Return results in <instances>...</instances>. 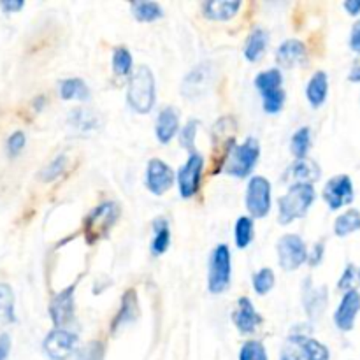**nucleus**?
I'll use <instances>...</instances> for the list:
<instances>
[{"instance_id": "f257e3e1", "label": "nucleus", "mask_w": 360, "mask_h": 360, "mask_svg": "<svg viewBox=\"0 0 360 360\" xmlns=\"http://www.w3.org/2000/svg\"><path fill=\"white\" fill-rule=\"evenodd\" d=\"M155 76L150 67L139 65L130 76L129 88H127V102L130 108L139 115H148L155 105Z\"/></svg>"}, {"instance_id": "f03ea898", "label": "nucleus", "mask_w": 360, "mask_h": 360, "mask_svg": "<svg viewBox=\"0 0 360 360\" xmlns=\"http://www.w3.org/2000/svg\"><path fill=\"white\" fill-rule=\"evenodd\" d=\"M118 218L120 206L112 200H108V202H102L97 207H94L88 213V217L84 218L83 225V236L88 245H95V243L108 238Z\"/></svg>"}, {"instance_id": "7ed1b4c3", "label": "nucleus", "mask_w": 360, "mask_h": 360, "mask_svg": "<svg viewBox=\"0 0 360 360\" xmlns=\"http://www.w3.org/2000/svg\"><path fill=\"white\" fill-rule=\"evenodd\" d=\"M315 186L313 185H302V183H294L288 188V192L278 200V207H280V224L287 225L290 221L302 218L311 204L315 202Z\"/></svg>"}, {"instance_id": "20e7f679", "label": "nucleus", "mask_w": 360, "mask_h": 360, "mask_svg": "<svg viewBox=\"0 0 360 360\" xmlns=\"http://www.w3.org/2000/svg\"><path fill=\"white\" fill-rule=\"evenodd\" d=\"M257 90L262 95V108L269 115H276L285 104L287 94L283 90V74L278 69H267L255 77Z\"/></svg>"}, {"instance_id": "39448f33", "label": "nucleus", "mask_w": 360, "mask_h": 360, "mask_svg": "<svg viewBox=\"0 0 360 360\" xmlns=\"http://www.w3.org/2000/svg\"><path fill=\"white\" fill-rule=\"evenodd\" d=\"M260 157V144L255 137H248L243 144H236L225 160L221 172L236 176V178H246L255 167Z\"/></svg>"}, {"instance_id": "423d86ee", "label": "nucleus", "mask_w": 360, "mask_h": 360, "mask_svg": "<svg viewBox=\"0 0 360 360\" xmlns=\"http://www.w3.org/2000/svg\"><path fill=\"white\" fill-rule=\"evenodd\" d=\"M236 132H238V127H236L232 116H224L213 125V130H211V139H213V174H218L224 169L229 153L236 146Z\"/></svg>"}, {"instance_id": "0eeeda50", "label": "nucleus", "mask_w": 360, "mask_h": 360, "mask_svg": "<svg viewBox=\"0 0 360 360\" xmlns=\"http://www.w3.org/2000/svg\"><path fill=\"white\" fill-rule=\"evenodd\" d=\"M280 360H329V348L302 334H292L281 348Z\"/></svg>"}, {"instance_id": "6e6552de", "label": "nucleus", "mask_w": 360, "mask_h": 360, "mask_svg": "<svg viewBox=\"0 0 360 360\" xmlns=\"http://www.w3.org/2000/svg\"><path fill=\"white\" fill-rule=\"evenodd\" d=\"M232 260L227 245H218L210 257L207 267V290L211 294H221L231 285Z\"/></svg>"}, {"instance_id": "1a4fd4ad", "label": "nucleus", "mask_w": 360, "mask_h": 360, "mask_svg": "<svg viewBox=\"0 0 360 360\" xmlns=\"http://www.w3.org/2000/svg\"><path fill=\"white\" fill-rule=\"evenodd\" d=\"M278 262L283 271H295L308 262V248L297 234H285L276 245Z\"/></svg>"}, {"instance_id": "9d476101", "label": "nucleus", "mask_w": 360, "mask_h": 360, "mask_svg": "<svg viewBox=\"0 0 360 360\" xmlns=\"http://www.w3.org/2000/svg\"><path fill=\"white\" fill-rule=\"evenodd\" d=\"M246 210L252 218H264L271 211V183L264 176H253L246 186Z\"/></svg>"}, {"instance_id": "9b49d317", "label": "nucleus", "mask_w": 360, "mask_h": 360, "mask_svg": "<svg viewBox=\"0 0 360 360\" xmlns=\"http://www.w3.org/2000/svg\"><path fill=\"white\" fill-rule=\"evenodd\" d=\"M204 169V157L197 151H192L188 155V160L185 162L181 169L178 171V188L179 195L183 199H190L199 192L200 178H202Z\"/></svg>"}, {"instance_id": "f8f14e48", "label": "nucleus", "mask_w": 360, "mask_h": 360, "mask_svg": "<svg viewBox=\"0 0 360 360\" xmlns=\"http://www.w3.org/2000/svg\"><path fill=\"white\" fill-rule=\"evenodd\" d=\"M77 336L67 329H53L42 341V350L49 360H69L76 352Z\"/></svg>"}, {"instance_id": "ddd939ff", "label": "nucleus", "mask_w": 360, "mask_h": 360, "mask_svg": "<svg viewBox=\"0 0 360 360\" xmlns=\"http://www.w3.org/2000/svg\"><path fill=\"white\" fill-rule=\"evenodd\" d=\"M213 76L214 70L210 62L199 63V65H195L188 74H186L179 91H181L183 97L188 98V101L200 98L202 95H206L207 88L213 83Z\"/></svg>"}, {"instance_id": "4468645a", "label": "nucleus", "mask_w": 360, "mask_h": 360, "mask_svg": "<svg viewBox=\"0 0 360 360\" xmlns=\"http://www.w3.org/2000/svg\"><path fill=\"white\" fill-rule=\"evenodd\" d=\"M322 197L327 202V206L333 211H338L341 210V207L348 206L355 197L354 183H352L350 176L340 174L330 178L329 181H327V185L323 186Z\"/></svg>"}, {"instance_id": "2eb2a0df", "label": "nucleus", "mask_w": 360, "mask_h": 360, "mask_svg": "<svg viewBox=\"0 0 360 360\" xmlns=\"http://www.w3.org/2000/svg\"><path fill=\"white\" fill-rule=\"evenodd\" d=\"M77 281L63 288L56 295H53L49 302V316L53 320L55 329H63L69 326L74 319V292H76Z\"/></svg>"}, {"instance_id": "dca6fc26", "label": "nucleus", "mask_w": 360, "mask_h": 360, "mask_svg": "<svg viewBox=\"0 0 360 360\" xmlns=\"http://www.w3.org/2000/svg\"><path fill=\"white\" fill-rule=\"evenodd\" d=\"M174 183V172L160 158H151L146 167V188L153 195H164Z\"/></svg>"}, {"instance_id": "f3484780", "label": "nucleus", "mask_w": 360, "mask_h": 360, "mask_svg": "<svg viewBox=\"0 0 360 360\" xmlns=\"http://www.w3.org/2000/svg\"><path fill=\"white\" fill-rule=\"evenodd\" d=\"M360 313V294L355 288L348 290L341 299L340 306H338L336 313H334V323L340 330L348 333L354 329L355 320H357Z\"/></svg>"}, {"instance_id": "a211bd4d", "label": "nucleus", "mask_w": 360, "mask_h": 360, "mask_svg": "<svg viewBox=\"0 0 360 360\" xmlns=\"http://www.w3.org/2000/svg\"><path fill=\"white\" fill-rule=\"evenodd\" d=\"M232 322L241 334H252L264 322V319L262 315H259V311L248 297H239L234 313H232Z\"/></svg>"}, {"instance_id": "6ab92c4d", "label": "nucleus", "mask_w": 360, "mask_h": 360, "mask_svg": "<svg viewBox=\"0 0 360 360\" xmlns=\"http://www.w3.org/2000/svg\"><path fill=\"white\" fill-rule=\"evenodd\" d=\"M327 287H313L311 278L304 280V287H302V304H304L306 315L309 320H316L323 315L327 308Z\"/></svg>"}, {"instance_id": "aec40b11", "label": "nucleus", "mask_w": 360, "mask_h": 360, "mask_svg": "<svg viewBox=\"0 0 360 360\" xmlns=\"http://www.w3.org/2000/svg\"><path fill=\"white\" fill-rule=\"evenodd\" d=\"M306 60V46L299 39H288L278 48L276 63L283 69H292Z\"/></svg>"}, {"instance_id": "412c9836", "label": "nucleus", "mask_w": 360, "mask_h": 360, "mask_svg": "<svg viewBox=\"0 0 360 360\" xmlns=\"http://www.w3.org/2000/svg\"><path fill=\"white\" fill-rule=\"evenodd\" d=\"M179 130V116L178 111H176L172 105H167V108L162 109L158 112L157 125H155V132H157L158 141L162 144H167L172 137L178 134Z\"/></svg>"}, {"instance_id": "4be33fe9", "label": "nucleus", "mask_w": 360, "mask_h": 360, "mask_svg": "<svg viewBox=\"0 0 360 360\" xmlns=\"http://www.w3.org/2000/svg\"><path fill=\"white\" fill-rule=\"evenodd\" d=\"M137 316H139V299H137L136 290H132V288H130V290H127L125 294H123L122 304H120L118 315H116L115 320H112L111 330L112 333H116L120 327L134 322Z\"/></svg>"}, {"instance_id": "5701e85b", "label": "nucleus", "mask_w": 360, "mask_h": 360, "mask_svg": "<svg viewBox=\"0 0 360 360\" xmlns=\"http://www.w3.org/2000/svg\"><path fill=\"white\" fill-rule=\"evenodd\" d=\"M241 9V0H211L202 4L204 16L214 21H227Z\"/></svg>"}, {"instance_id": "b1692460", "label": "nucleus", "mask_w": 360, "mask_h": 360, "mask_svg": "<svg viewBox=\"0 0 360 360\" xmlns=\"http://www.w3.org/2000/svg\"><path fill=\"white\" fill-rule=\"evenodd\" d=\"M320 174L322 172H320L319 164L309 160V158L295 160L287 171V176H290L295 183H302V185H313L320 178Z\"/></svg>"}, {"instance_id": "393cba45", "label": "nucleus", "mask_w": 360, "mask_h": 360, "mask_svg": "<svg viewBox=\"0 0 360 360\" xmlns=\"http://www.w3.org/2000/svg\"><path fill=\"white\" fill-rule=\"evenodd\" d=\"M327 94H329V77L323 70H319L311 76L306 86V97L313 108H320L326 102Z\"/></svg>"}, {"instance_id": "a878e982", "label": "nucleus", "mask_w": 360, "mask_h": 360, "mask_svg": "<svg viewBox=\"0 0 360 360\" xmlns=\"http://www.w3.org/2000/svg\"><path fill=\"white\" fill-rule=\"evenodd\" d=\"M151 229H153V239H151L150 250L155 257L164 255L169 250V245H171V229H169V221L165 218L158 217L155 218L153 224H151Z\"/></svg>"}, {"instance_id": "bb28decb", "label": "nucleus", "mask_w": 360, "mask_h": 360, "mask_svg": "<svg viewBox=\"0 0 360 360\" xmlns=\"http://www.w3.org/2000/svg\"><path fill=\"white\" fill-rule=\"evenodd\" d=\"M267 32L264 28H255L252 34L248 35L245 44V56L248 62H257L267 48Z\"/></svg>"}, {"instance_id": "cd10ccee", "label": "nucleus", "mask_w": 360, "mask_h": 360, "mask_svg": "<svg viewBox=\"0 0 360 360\" xmlns=\"http://www.w3.org/2000/svg\"><path fill=\"white\" fill-rule=\"evenodd\" d=\"M69 122L74 129L81 130V132H90L101 127V116L88 109H72L69 116Z\"/></svg>"}, {"instance_id": "c85d7f7f", "label": "nucleus", "mask_w": 360, "mask_h": 360, "mask_svg": "<svg viewBox=\"0 0 360 360\" xmlns=\"http://www.w3.org/2000/svg\"><path fill=\"white\" fill-rule=\"evenodd\" d=\"M60 97L63 101H72V98L88 101L90 90H88L86 83L83 79H79V77H70V79H63L60 83Z\"/></svg>"}, {"instance_id": "c756f323", "label": "nucleus", "mask_w": 360, "mask_h": 360, "mask_svg": "<svg viewBox=\"0 0 360 360\" xmlns=\"http://www.w3.org/2000/svg\"><path fill=\"white\" fill-rule=\"evenodd\" d=\"M360 231V211L359 210H348L343 214L336 218L334 221V234L338 238H345L354 232Z\"/></svg>"}, {"instance_id": "7c9ffc66", "label": "nucleus", "mask_w": 360, "mask_h": 360, "mask_svg": "<svg viewBox=\"0 0 360 360\" xmlns=\"http://www.w3.org/2000/svg\"><path fill=\"white\" fill-rule=\"evenodd\" d=\"M14 322V292L7 283H0V326H11Z\"/></svg>"}, {"instance_id": "2f4dec72", "label": "nucleus", "mask_w": 360, "mask_h": 360, "mask_svg": "<svg viewBox=\"0 0 360 360\" xmlns=\"http://www.w3.org/2000/svg\"><path fill=\"white\" fill-rule=\"evenodd\" d=\"M134 18L137 21H157L164 18V9L158 2H146V0H137L130 6Z\"/></svg>"}, {"instance_id": "473e14b6", "label": "nucleus", "mask_w": 360, "mask_h": 360, "mask_svg": "<svg viewBox=\"0 0 360 360\" xmlns=\"http://www.w3.org/2000/svg\"><path fill=\"white\" fill-rule=\"evenodd\" d=\"M311 148V130L308 127H302L292 136L290 139V151L297 160L308 157V151Z\"/></svg>"}, {"instance_id": "72a5a7b5", "label": "nucleus", "mask_w": 360, "mask_h": 360, "mask_svg": "<svg viewBox=\"0 0 360 360\" xmlns=\"http://www.w3.org/2000/svg\"><path fill=\"white\" fill-rule=\"evenodd\" d=\"M234 239L238 248H246L253 241V220L250 217H241L236 221Z\"/></svg>"}, {"instance_id": "f704fd0d", "label": "nucleus", "mask_w": 360, "mask_h": 360, "mask_svg": "<svg viewBox=\"0 0 360 360\" xmlns=\"http://www.w3.org/2000/svg\"><path fill=\"white\" fill-rule=\"evenodd\" d=\"M132 55L125 46H118L112 51V70L116 76H127L132 70Z\"/></svg>"}, {"instance_id": "c9c22d12", "label": "nucleus", "mask_w": 360, "mask_h": 360, "mask_svg": "<svg viewBox=\"0 0 360 360\" xmlns=\"http://www.w3.org/2000/svg\"><path fill=\"white\" fill-rule=\"evenodd\" d=\"M274 287V273L269 267H264L259 273L253 274V288L259 295H266Z\"/></svg>"}, {"instance_id": "e433bc0d", "label": "nucleus", "mask_w": 360, "mask_h": 360, "mask_svg": "<svg viewBox=\"0 0 360 360\" xmlns=\"http://www.w3.org/2000/svg\"><path fill=\"white\" fill-rule=\"evenodd\" d=\"M239 360H269L267 359L266 347L260 341L250 340L243 345L239 352Z\"/></svg>"}, {"instance_id": "4c0bfd02", "label": "nucleus", "mask_w": 360, "mask_h": 360, "mask_svg": "<svg viewBox=\"0 0 360 360\" xmlns=\"http://www.w3.org/2000/svg\"><path fill=\"white\" fill-rule=\"evenodd\" d=\"M65 167H67V157L65 155H58V157L53 158V160L49 162L44 169H42L41 179L46 183L55 181L60 174H63Z\"/></svg>"}, {"instance_id": "58836bf2", "label": "nucleus", "mask_w": 360, "mask_h": 360, "mask_svg": "<svg viewBox=\"0 0 360 360\" xmlns=\"http://www.w3.org/2000/svg\"><path fill=\"white\" fill-rule=\"evenodd\" d=\"M105 347L102 341H90L77 352L76 360H104Z\"/></svg>"}, {"instance_id": "ea45409f", "label": "nucleus", "mask_w": 360, "mask_h": 360, "mask_svg": "<svg viewBox=\"0 0 360 360\" xmlns=\"http://www.w3.org/2000/svg\"><path fill=\"white\" fill-rule=\"evenodd\" d=\"M199 120H190L185 127L179 132V144H181L185 150H188L190 153L193 151V144H195V136L197 130H199Z\"/></svg>"}, {"instance_id": "a19ab883", "label": "nucleus", "mask_w": 360, "mask_h": 360, "mask_svg": "<svg viewBox=\"0 0 360 360\" xmlns=\"http://www.w3.org/2000/svg\"><path fill=\"white\" fill-rule=\"evenodd\" d=\"M25 144H27V137H25V134L21 132V130H16V132L11 134L6 141L7 155H9V157H18V155L21 153V150L25 148Z\"/></svg>"}, {"instance_id": "79ce46f5", "label": "nucleus", "mask_w": 360, "mask_h": 360, "mask_svg": "<svg viewBox=\"0 0 360 360\" xmlns=\"http://www.w3.org/2000/svg\"><path fill=\"white\" fill-rule=\"evenodd\" d=\"M355 280H357V269H355L354 264H348L347 269H345V273L341 274L340 283H338V288H340V290H345V292L352 290Z\"/></svg>"}, {"instance_id": "37998d69", "label": "nucleus", "mask_w": 360, "mask_h": 360, "mask_svg": "<svg viewBox=\"0 0 360 360\" xmlns=\"http://www.w3.org/2000/svg\"><path fill=\"white\" fill-rule=\"evenodd\" d=\"M323 252H326V243L320 241L313 246V252L308 253V262L311 267H316L323 259Z\"/></svg>"}, {"instance_id": "c03bdc74", "label": "nucleus", "mask_w": 360, "mask_h": 360, "mask_svg": "<svg viewBox=\"0 0 360 360\" xmlns=\"http://www.w3.org/2000/svg\"><path fill=\"white\" fill-rule=\"evenodd\" d=\"M11 347H13V343H11V336H9V334H7V333L0 334V360H7V359H9Z\"/></svg>"}, {"instance_id": "a18cd8bd", "label": "nucleus", "mask_w": 360, "mask_h": 360, "mask_svg": "<svg viewBox=\"0 0 360 360\" xmlns=\"http://www.w3.org/2000/svg\"><path fill=\"white\" fill-rule=\"evenodd\" d=\"M25 2L23 0H2L0 2V7H2L4 13L11 14V13H18V11L23 9Z\"/></svg>"}, {"instance_id": "49530a36", "label": "nucleus", "mask_w": 360, "mask_h": 360, "mask_svg": "<svg viewBox=\"0 0 360 360\" xmlns=\"http://www.w3.org/2000/svg\"><path fill=\"white\" fill-rule=\"evenodd\" d=\"M350 48L355 53H360V20L355 21V25L352 27L350 32Z\"/></svg>"}, {"instance_id": "de8ad7c7", "label": "nucleus", "mask_w": 360, "mask_h": 360, "mask_svg": "<svg viewBox=\"0 0 360 360\" xmlns=\"http://www.w3.org/2000/svg\"><path fill=\"white\" fill-rule=\"evenodd\" d=\"M343 7L348 11V14H352V16L360 14V0H348V2L343 4Z\"/></svg>"}, {"instance_id": "09e8293b", "label": "nucleus", "mask_w": 360, "mask_h": 360, "mask_svg": "<svg viewBox=\"0 0 360 360\" xmlns=\"http://www.w3.org/2000/svg\"><path fill=\"white\" fill-rule=\"evenodd\" d=\"M348 79H350L352 83H360V63H355V65L352 67L350 74H348Z\"/></svg>"}, {"instance_id": "8fccbe9b", "label": "nucleus", "mask_w": 360, "mask_h": 360, "mask_svg": "<svg viewBox=\"0 0 360 360\" xmlns=\"http://www.w3.org/2000/svg\"><path fill=\"white\" fill-rule=\"evenodd\" d=\"M357 276H359V280H360V271H359V274H357Z\"/></svg>"}]
</instances>
